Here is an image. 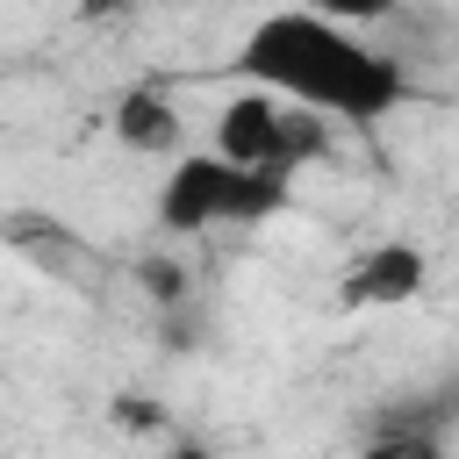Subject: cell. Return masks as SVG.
<instances>
[{
  "label": "cell",
  "instance_id": "cell-4",
  "mask_svg": "<svg viewBox=\"0 0 459 459\" xmlns=\"http://www.w3.org/2000/svg\"><path fill=\"white\" fill-rule=\"evenodd\" d=\"M280 136H287V100L265 93V86L230 93L222 115H215V151L237 158V165H265V172H280Z\"/></svg>",
  "mask_w": 459,
  "mask_h": 459
},
{
  "label": "cell",
  "instance_id": "cell-8",
  "mask_svg": "<svg viewBox=\"0 0 459 459\" xmlns=\"http://www.w3.org/2000/svg\"><path fill=\"white\" fill-rule=\"evenodd\" d=\"M129 7H151V0H79V22H108V14H129Z\"/></svg>",
  "mask_w": 459,
  "mask_h": 459
},
{
  "label": "cell",
  "instance_id": "cell-5",
  "mask_svg": "<svg viewBox=\"0 0 459 459\" xmlns=\"http://www.w3.org/2000/svg\"><path fill=\"white\" fill-rule=\"evenodd\" d=\"M115 143L136 151V158H179L186 122H179V108H172V93H165L158 79L115 93Z\"/></svg>",
  "mask_w": 459,
  "mask_h": 459
},
{
  "label": "cell",
  "instance_id": "cell-1",
  "mask_svg": "<svg viewBox=\"0 0 459 459\" xmlns=\"http://www.w3.org/2000/svg\"><path fill=\"white\" fill-rule=\"evenodd\" d=\"M230 65H237V79H251L280 100H301L330 122H351V129H373L409 100V72L387 50H373L359 29L323 22L316 7H280V14L251 22V36L237 43Z\"/></svg>",
  "mask_w": 459,
  "mask_h": 459
},
{
  "label": "cell",
  "instance_id": "cell-6",
  "mask_svg": "<svg viewBox=\"0 0 459 459\" xmlns=\"http://www.w3.org/2000/svg\"><path fill=\"white\" fill-rule=\"evenodd\" d=\"M366 459H445V445H437L430 423H394L387 416V430L366 445Z\"/></svg>",
  "mask_w": 459,
  "mask_h": 459
},
{
  "label": "cell",
  "instance_id": "cell-7",
  "mask_svg": "<svg viewBox=\"0 0 459 459\" xmlns=\"http://www.w3.org/2000/svg\"><path fill=\"white\" fill-rule=\"evenodd\" d=\"M301 7H316L323 22H344V29H366V22L394 14V0H301Z\"/></svg>",
  "mask_w": 459,
  "mask_h": 459
},
{
  "label": "cell",
  "instance_id": "cell-9",
  "mask_svg": "<svg viewBox=\"0 0 459 459\" xmlns=\"http://www.w3.org/2000/svg\"><path fill=\"white\" fill-rule=\"evenodd\" d=\"M165 459H215V452H208L201 437H172V445H165Z\"/></svg>",
  "mask_w": 459,
  "mask_h": 459
},
{
  "label": "cell",
  "instance_id": "cell-2",
  "mask_svg": "<svg viewBox=\"0 0 459 459\" xmlns=\"http://www.w3.org/2000/svg\"><path fill=\"white\" fill-rule=\"evenodd\" d=\"M280 208H294L287 172L237 165L222 151H179L151 215H158L165 237H201V230H222V222H273Z\"/></svg>",
  "mask_w": 459,
  "mask_h": 459
},
{
  "label": "cell",
  "instance_id": "cell-3",
  "mask_svg": "<svg viewBox=\"0 0 459 459\" xmlns=\"http://www.w3.org/2000/svg\"><path fill=\"white\" fill-rule=\"evenodd\" d=\"M423 280H430L423 244L387 237V244H373V251H359V258L344 265L337 301H344V308H402V301H416V294H423Z\"/></svg>",
  "mask_w": 459,
  "mask_h": 459
}]
</instances>
